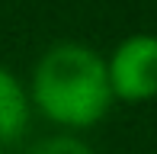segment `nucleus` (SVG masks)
Instances as JSON below:
<instances>
[{"instance_id": "f257e3e1", "label": "nucleus", "mask_w": 157, "mask_h": 154, "mask_svg": "<svg viewBox=\"0 0 157 154\" xmlns=\"http://www.w3.org/2000/svg\"><path fill=\"white\" fill-rule=\"evenodd\" d=\"M32 100L52 122L90 129L109 113L112 90L103 55L80 42H58L32 71Z\"/></svg>"}, {"instance_id": "7ed1b4c3", "label": "nucleus", "mask_w": 157, "mask_h": 154, "mask_svg": "<svg viewBox=\"0 0 157 154\" xmlns=\"http://www.w3.org/2000/svg\"><path fill=\"white\" fill-rule=\"evenodd\" d=\"M29 125V96L19 77L0 64V144H13L23 138Z\"/></svg>"}, {"instance_id": "39448f33", "label": "nucleus", "mask_w": 157, "mask_h": 154, "mask_svg": "<svg viewBox=\"0 0 157 154\" xmlns=\"http://www.w3.org/2000/svg\"><path fill=\"white\" fill-rule=\"evenodd\" d=\"M0 154H3V148H0Z\"/></svg>"}, {"instance_id": "f03ea898", "label": "nucleus", "mask_w": 157, "mask_h": 154, "mask_svg": "<svg viewBox=\"0 0 157 154\" xmlns=\"http://www.w3.org/2000/svg\"><path fill=\"white\" fill-rule=\"evenodd\" d=\"M112 100L144 103L157 96V36L135 32L122 39L106 61Z\"/></svg>"}, {"instance_id": "20e7f679", "label": "nucleus", "mask_w": 157, "mask_h": 154, "mask_svg": "<svg viewBox=\"0 0 157 154\" xmlns=\"http://www.w3.org/2000/svg\"><path fill=\"white\" fill-rule=\"evenodd\" d=\"M29 154H93L83 141H77V138L71 135H55V138H45V141H39Z\"/></svg>"}]
</instances>
